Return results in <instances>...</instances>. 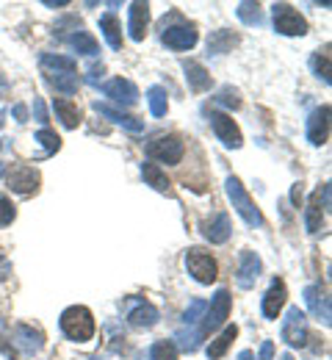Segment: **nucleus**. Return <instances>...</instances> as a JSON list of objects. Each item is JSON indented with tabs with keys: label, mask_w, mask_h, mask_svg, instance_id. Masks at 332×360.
Returning a JSON list of instances; mask_svg holds the SVG:
<instances>
[{
	"label": "nucleus",
	"mask_w": 332,
	"mask_h": 360,
	"mask_svg": "<svg viewBox=\"0 0 332 360\" xmlns=\"http://www.w3.org/2000/svg\"><path fill=\"white\" fill-rule=\"evenodd\" d=\"M58 324H61V333L69 341H78V344H84V341H89L95 335V316H92L89 308H84V305L67 308L61 314V319H58Z\"/></svg>",
	"instance_id": "nucleus-1"
},
{
	"label": "nucleus",
	"mask_w": 332,
	"mask_h": 360,
	"mask_svg": "<svg viewBox=\"0 0 332 360\" xmlns=\"http://www.w3.org/2000/svg\"><path fill=\"white\" fill-rule=\"evenodd\" d=\"M225 188H227V197H230L233 208L238 211V217H241L246 225H249V227H260V225H263V214L255 208V202H252V197L244 191L241 180H238V178H227Z\"/></svg>",
	"instance_id": "nucleus-2"
},
{
	"label": "nucleus",
	"mask_w": 332,
	"mask_h": 360,
	"mask_svg": "<svg viewBox=\"0 0 332 360\" xmlns=\"http://www.w3.org/2000/svg\"><path fill=\"white\" fill-rule=\"evenodd\" d=\"M272 14H274V31L277 34H283V37H305L307 34V22H305V17L293 6L274 3Z\"/></svg>",
	"instance_id": "nucleus-3"
},
{
	"label": "nucleus",
	"mask_w": 332,
	"mask_h": 360,
	"mask_svg": "<svg viewBox=\"0 0 332 360\" xmlns=\"http://www.w3.org/2000/svg\"><path fill=\"white\" fill-rule=\"evenodd\" d=\"M183 153H186V147H183L180 136H161V139H155V141L147 144V155L152 161H161V164H169V167L180 164L183 161Z\"/></svg>",
	"instance_id": "nucleus-4"
},
{
	"label": "nucleus",
	"mask_w": 332,
	"mask_h": 360,
	"mask_svg": "<svg viewBox=\"0 0 332 360\" xmlns=\"http://www.w3.org/2000/svg\"><path fill=\"white\" fill-rule=\"evenodd\" d=\"M186 269L189 274L197 280V283H202V285H211L216 277H219V269H216V261L208 255V252H202V250H189L186 252Z\"/></svg>",
	"instance_id": "nucleus-5"
},
{
	"label": "nucleus",
	"mask_w": 332,
	"mask_h": 360,
	"mask_svg": "<svg viewBox=\"0 0 332 360\" xmlns=\"http://www.w3.org/2000/svg\"><path fill=\"white\" fill-rule=\"evenodd\" d=\"M280 335L288 347H305L307 344V319L299 308H288V314L283 319V327H280Z\"/></svg>",
	"instance_id": "nucleus-6"
},
{
	"label": "nucleus",
	"mask_w": 332,
	"mask_h": 360,
	"mask_svg": "<svg viewBox=\"0 0 332 360\" xmlns=\"http://www.w3.org/2000/svg\"><path fill=\"white\" fill-rule=\"evenodd\" d=\"M227 316H230V294L222 288V291H216V297L211 300V305L205 308V321H202V335L205 333H213V330H219L225 321H227Z\"/></svg>",
	"instance_id": "nucleus-7"
},
{
	"label": "nucleus",
	"mask_w": 332,
	"mask_h": 360,
	"mask_svg": "<svg viewBox=\"0 0 332 360\" xmlns=\"http://www.w3.org/2000/svg\"><path fill=\"white\" fill-rule=\"evenodd\" d=\"M6 186L14 194H34L39 188V172L34 167H14L6 175Z\"/></svg>",
	"instance_id": "nucleus-8"
},
{
	"label": "nucleus",
	"mask_w": 332,
	"mask_h": 360,
	"mask_svg": "<svg viewBox=\"0 0 332 360\" xmlns=\"http://www.w3.org/2000/svg\"><path fill=\"white\" fill-rule=\"evenodd\" d=\"M211 128H213V134L219 136V141H222L225 147H230V150H238V147L244 144L238 125L227 114H211Z\"/></svg>",
	"instance_id": "nucleus-9"
},
{
	"label": "nucleus",
	"mask_w": 332,
	"mask_h": 360,
	"mask_svg": "<svg viewBox=\"0 0 332 360\" xmlns=\"http://www.w3.org/2000/svg\"><path fill=\"white\" fill-rule=\"evenodd\" d=\"M327 139H330V105H321L307 117V141L321 147Z\"/></svg>",
	"instance_id": "nucleus-10"
},
{
	"label": "nucleus",
	"mask_w": 332,
	"mask_h": 360,
	"mask_svg": "<svg viewBox=\"0 0 332 360\" xmlns=\"http://www.w3.org/2000/svg\"><path fill=\"white\" fill-rule=\"evenodd\" d=\"M102 94L111 97V100L119 103V105H128V108L139 103V89H136L131 81H125V78H114V81L102 84Z\"/></svg>",
	"instance_id": "nucleus-11"
},
{
	"label": "nucleus",
	"mask_w": 332,
	"mask_h": 360,
	"mask_svg": "<svg viewBox=\"0 0 332 360\" xmlns=\"http://www.w3.org/2000/svg\"><path fill=\"white\" fill-rule=\"evenodd\" d=\"M260 269H263V264H260L258 252H252V250L241 252V264H238V271H236V283L241 285V288H252V285L258 283V277H260Z\"/></svg>",
	"instance_id": "nucleus-12"
},
{
	"label": "nucleus",
	"mask_w": 332,
	"mask_h": 360,
	"mask_svg": "<svg viewBox=\"0 0 332 360\" xmlns=\"http://www.w3.org/2000/svg\"><path fill=\"white\" fill-rule=\"evenodd\" d=\"M305 302H307L310 314L316 316L324 327H330V321H332L330 297H327V294H321V288H319V285H307V288H305Z\"/></svg>",
	"instance_id": "nucleus-13"
},
{
	"label": "nucleus",
	"mask_w": 332,
	"mask_h": 360,
	"mask_svg": "<svg viewBox=\"0 0 332 360\" xmlns=\"http://www.w3.org/2000/svg\"><path fill=\"white\" fill-rule=\"evenodd\" d=\"M161 42L172 50H191L197 45V31L191 25H172L161 34Z\"/></svg>",
	"instance_id": "nucleus-14"
},
{
	"label": "nucleus",
	"mask_w": 332,
	"mask_h": 360,
	"mask_svg": "<svg viewBox=\"0 0 332 360\" xmlns=\"http://www.w3.org/2000/svg\"><path fill=\"white\" fill-rule=\"evenodd\" d=\"M95 111L100 117H105L108 122H114V125H122L125 131H131V134H142L144 131V122L142 120H136V117H128V114H122V111H117L114 105H108V103H95Z\"/></svg>",
	"instance_id": "nucleus-15"
},
{
	"label": "nucleus",
	"mask_w": 332,
	"mask_h": 360,
	"mask_svg": "<svg viewBox=\"0 0 332 360\" xmlns=\"http://www.w3.org/2000/svg\"><path fill=\"white\" fill-rule=\"evenodd\" d=\"M14 344L20 347L22 355L34 358V355L42 349V333L34 330V327H28V324H17V327H14Z\"/></svg>",
	"instance_id": "nucleus-16"
},
{
	"label": "nucleus",
	"mask_w": 332,
	"mask_h": 360,
	"mask_svg": "<svg viewBox=\"0 0 332 360\" xmlns=\"http://www.w3.org/2000/svg\"><path fill=\"white\" fill-rule=\"evenodd\" d=\"M285 297H288L285 283L283 280H274V283L269 285L266 297H263V316H266V319H277L285 305Z\"/></svg>",
	"instance_id": "nucleus-17"
},
{
	"label": "nucleus",
	"mask_w": 332,
	"mask_h": 360,
	"mask_svg": "<svg viewBox=\"0 0 332 360\" xmlns=\"http://www.w3.org/2000/svg\"><path fill=\"white\" fill-rule=\"evenodd\" d=\"M147 22H150V6L147 3H131V20H128V31L133 42H142L147 34Z\"/></svg>",
	"instance_id": "nucleus-18"
},
{
	"label": "nucleus",
	"mask_w": 332,
	"mask_h": 360,
	"mask_svg": "<svg viewBox=\"0 0 332 360\" xmlns=\"http://www.w3.org/2000/svg\"><path fill=\"white\" fill-rule=\"evenodd\" d=\"M230 233H233V227H230L227 214H219V217H213V222H205V225H202V236H205L211 244H225V241L230 238Z\"/></svg>",
	"instance_id": "nucleus-19"
},
{
	"label": "nucleus",
	"mask_w": 332,
	"mask_h": 360,
	"mask_svg": "<svg viewBox=\"0 0 332 360\" xmlns=\"http://www.w3.org/2000/svg\"><path fill=\"white\" fill-rule=\"evenodd\" d=\"M158 308L155 305H150V302H139L136 308H131L128 311V321L133 324V327H144V330H150V327H155L158 324Z\"/></svg>",
	"instance_id": "nucleus-20"
},
{
	"label": "nucleus",
	"mask_w": 332,
	"mask_h": 360,
	"mask_svg": "<svg viewBox=\"0 0 332 360\" xmlns=\"http://www.w3.org/2000/svg\"><path fill=\"white\" fill-rule=\"evenodd\" d=\"M321 200H324V186L307 202V211H305V227H307V233H319L321 230Z\"/></svg>",
	"instance_id": "nucleus-21"
},
{
	"label": "nucleus",
	"mask_w": 332,
	"mask_h": 360,
	"mask_svg": "<svg viewBox=\"0 0 332 360\" xmlns=\"http://www.w3.org/2000/svg\"><path fill=\"white\" fill-rule=\"evenodd\" d=\"M183 70H186V81H189V86L194 91H205L211 86V75H208V70H205L202 64H197V61H183Z\"/></svg>",
	"instance_id": "nucleus-22"
},
{
	"label": "nucleus",
	"mask_w": 332,
	"mask_h": 360,
	"mask_svg": "<svg viewBox=\"0 0 332 360\" xmlns=\"http://www.w3.org/2000/svg\"><path fill=\"white\" fill-rule=\"evenodd\" d=\"M53 111L58 114V120L64 122V128H78L81 125V111H78L75 103L58 97V100H53Z\"/></svg>",
	"instance_id": "nucleus-23"
},
{
	"label": "nucleus",
	"mask_w": 332,
	"mask_h": 360,
	"mask_svg": "<svg viewBox=\"0 0 332 360\" xmlns=\"http://www.w3.org/2000/svg\"><path fill=\"white\" fill-rule=\"evenodd\" d=\"M39 61H42V67H45V70H50V75H61V72H75V70H78L75 58H67V56H53V53H45Z\"/></svg>",
	"instance_id": "nucleus-24"
},
{
	"label": "nucleus",
	"mask_w": 332,
	"mask_h": 360,
	"mask_svg": "<svg viewBox=\"0 0 332 360\" xmlns=\"http://www.w3.org/2000/svg\"><path fill=\"white\" fill-rule=\"evenodd\" d=\"M238 335V327L236 324H230V327H225V333L216 338V341H211V347H208V358L211 360H219L225 352H227V347L236 341Z\"/></svg>",
	"instance_id": "nucleus-25"
},
{
	"label": "nucleus",
	"mask_w": 332,
	"mask_h": 360,
	"mask_svg": "<svg viewBox=\"0 0 332 360\" xmlns=\"http://www.w3.org/2000/svg\"><path fill=\"white\" fill-rule=\"evenodd\" d=\"M100 31H102L105 42L114 47V50H119V47H122V34H119V22H117V17H114V14H102V17H100Z\"/></svg>",
	"instance_id": "nucleus-26"
},
{
	"label": "nucleus",
	"mask_w": 332,
	"mask_h": 360,
	"mask_svg": "<svg viewBox=\"0 0 332 360\" xmlns=\"http://www.w3.org/2000/svg\"><path fill=\"white\" fill-rule=\"evenodd\" d=\"M67 42H69V47H72L75 53H81V56H97L95 37L86 34V31H75L72 37H67Z\"/></svg>",
	"instance_id": "nucleus-27"
},
{
	"label": "nucleus",
	"mask_w": 332,
	"mask_h": 360,
	"mask_svg": "<svg viewBox=\"0 0 332 360\" xmlns=\"http://www.w3.org/2000/svg\"><path fill=\"white\" fill-rule=\"evenodd\" d=\"M142 178L147 186H152L155 191H166L169 188V180L164 175V169L158 164H142Z\"/></svg>",
	"instance_id": "nucleus-28"
},
{
	"label": "nucleus",
	"mask_w": 332,
	"mask_h": 360,
	"mask_svg": "<svg viewBox=\"0 0 332 360\" xmlns=\"http://www.w3.org/2000/svg\"><path fill=\"white\" fill-rule=\"evenodd\" d=\"M236 42L238 39L230 31H213L211 39H208V53H211V56H222V53H227Z\"/></svg>",
	"instance_id": "nucleus-29"
},
{
	"label": "nucleus",
	"mask_w": 332,
	"mask_h": 360,
	"mask_svg": "<svg viewBox=\"0 0 332 360\" xmlns=\"http://www.w3.org/2000/svg\"><path fill=\"white\" fill-rule=\"evenodd\" d=\"M147 103H150V111H152V117H164L166 114V89H161V86H152V89L147 91Z\"/></svg>",
	"instance_id": "nucleus-30"
},
{
	"label": "nucleus",
	"mask_w": 332,
	"mask_h": 360,
	"mask_svg": "<svg viewBox=\"0 0 332 360\" xmlns=\"http://www.w3.org/2000/svg\"><path fill=\"white\" fill-rule=\"evenodd\" d=\"M48 81L64 94H75L78 91V75L75 72H61V75H48Z\"/></svg>",
	"instance_id": "nucleus-31"
},
{
	"label": "nucleus",
	"mask_w": 332,
	"mask_h": 360,
	"mask_svg": "<svg viewBox=\"0 0 332 360\" xmlns=\"http://www.w3.org/2000/svg\"><path fill=\"white\" fill-rule=\"evenodd\" d=\"M238 20L246 22V25H260V22H263L260 6H258V3H241V6H238Z\"/></svg>",
	"instance_id": "nucleus-32"
},
{
	"label": "nucleus",
	"mask_w": 332,
	"mask_h": 360,
	"mask_svg": "<svg viewBox=\"0 0 332 360\" xmlns=\"http://www.w3.org/2000/svg\"><path fill=\"white\" fill-rule=\"evenodd\" d=\"M310 64H313V72H316L324 84H330V53H327V47H324V53H321V50L313 53Z\"/></svg>",
	"instance_id": "nucleus-33"
},
{
	"label": "nucleus",
	"mask_w": 332,
	"mask_h": 360,
	"mask_svg": "<svg viewBox=\"0 0 332 360\" xmlns=\"http://www.w3.org/2000/svg\"><path fill=\"white\" fill-rule=\"evenodd\" d=\"M175 341H180V349H186V352H197L199 349V341H202V333L199 330H178V335H175Z\"/></svg>",
	"instance_id": "nucleus-34"
},
{
	"label": "nucleus",
	"mask_w": 332,
	"mask_h": 360,
	"mask_svg": "<svg viewBox=\"0 0 332 360\" xmlns=\"http://www.w3.org/2000/svg\"><path fill=\"white\" fill-rule=\"evenodd\" d=\"M150 360H178V347L172 341H158L150 349Z\"/></svg>",
	"instance_id": "nucleus-35"
},
{
	"label": "nucleus",
	"mask_w": 332,
	"mask_h": 360,
	"mask_svg": "<svg viewBox=\"0 0 332 360\" xmlns=\"http://www.w3.org/2000/svg\"><path fill=\"white\" fill-rule=\"evenodd\" d=\"M36 141H42V147H45L48 153H55V150L61 147V139L53 134V131H48V128H42V131L36 134Z\"/></svg>",
	"instance_id": "nucleus-36"
},
{
	"label": "nucleus",
	"mask_w": 332,
	"mask_h": 360,
	"mask_svg": "<svg viewBox=\"0 0 332 360\" xmlns=\"http://www.w3.org/2000/svg\"><path fill=\"white\" fill-rule=\"evenodd\" d=\"M205 308H208V302H205V300H194L189 308H186V314H183V321L191 327V324H194L199 316L205 314Z\"/></svg>",
	"instance_id": "nucleus-37"
},
{
	"label": "nucleus",
	"mask_w": 332,
	"mask_h": 360,
	"mask_svg": "<svg viewBox=\"0 0 332 360\" xmlns=\"http://www.w3.org/2000/svg\"><path fill=\"white\" fill-rule=\"evenodd\" d=\"M14 217H17V211H14V205H11V200H6V197H0V227L11 225V222H14Z\"/></svg>",
	"instance_id": "nucleus-38"
},
{
	"label": "nucleus",
	"mask_w": 332,
	"mask_h": 360,
	"mask_svg": "<svg viewBox=\"0 0 332 360\" xmlns=\"http://www.w3.org/2000/svg\"><path fill=\"white\" fill-rule=\"evenodd\" d=\"M216 103H222V105H227V108H238V105H241V100H238V94L233 89H222V94L216 97Z\"/></svg>",
	"instance_id": "nucleus-39"
},
{
	"label": "nucleus",
	"mask_w": 332,
	"mask_h": 360,
	"mask_svg": "<svg viewBox=\"0 0 332 360\" xmlns=\"http://www.w3.org/2000/svg\"><path fill=\"white\" fill-rule=\"evenodd\" d=\"M274 358V344L272 341H263V347H260V358L258 360H272Z\"/></svg>",
	"instance_id": "nucleus-40"
},
{
	"label": "nucleus",
	"mask_w": 332,
	"mask_h": 360,
	"mask_svg": "<svg viewBox=\"0 0 332 360\" xmlns=\"http://www.w3.org/2000/svg\"><path fill=\"white\" fill-rule=\"evenodd\" d=\"M34 108H36V120H39V122H48V111H45V103H42L39 97L34 100Z\"/></svg>",
	"instance_id": "nucleus-41"
},
{
	"label": "nucleus",
	"mask_w": 332,
	"mask_h": 360,
	"mask_svg": "<svg viewBox=\"0 0 332 360\" xmlns=\"http://www.w3.org/2000/svg\"><path fill=\"white\" fill-rule=\"evenodd\" d=\"M14 117H17V122H25L28 120V108L25 105H14Z\"/></svg>",
	"instance_id": "nucleus-42"
},
{
	"label": "nucleus",
	"mask_w": 332,
	"mask_h": 360,
	"mask_svg": "<svg viewBox=\"0 0 332 360\" xmlns=\"http://www.w3.org/2000/svg\"><path fill=\"white\" fill-rule=\"evenodd\" d=\"M69 0H45V6H50V8H55V6H67Z\"/></svg>",
	"instance_id": "nucleus-43"
},
{
	"label": "nucleus",
	"mask_w": 332,
	"mask_h": 360,
	"mask_svg": "<svg viewBox=\"0 0 332 360\" xmlns=\"http://www.w3.org/2000/svg\"><path fill=\"white\" fill-rule=\"evenodd\" d=\"M291 197H293V202H299V197H302V188H299V186H293V191H291Z\"/></svg>",
	"instance_id": "nucleus-44"
},
{
	"label": "nucleus",
	"mask_w": 332,
	"mask_h": 360,
	"mask_svg": "<svg viewBox=\"0 0 332 360\" xmlns=\"http://www.w3.org/2000/svg\"><path fill=\"white\" fill-rule=\"evenodd\" d=\"M236 360H252V352H249V349H244V352H238Z\"/></svg>",
	"instance_id": "nucleus-45"
},
{
	"label": "nucleus",
	"mask_w": 332,
	"mask_h": 360,
	"mask_svg": "<svg viewBox=\"0 0 332 360\" xmlns=\"http://www.w3.org/2000/svg\"><path fill=\"white\" fill-rule=\"evenodd\" d=\"M280 360H293V355H288V352H285V355H283Z\"/></svg>",
	"instance_id": "nucleus-46"
},
{
	"label": "nucleus",
	"mask_w": 332,
	"mask_h": 360,
	"mask_svg": "<svg viewBox=\"0 0 332 360\" xmlns=\"http://www.w3.org/2000/svg\"><path fill=\"white\" fill-rule=\"evenodd\" d=\"M0 125H3V114H0Z\"/></svg>",
	"instance_id": "nucleus-47"
},
{
	"label": "nucleus",
	"mask_w": 332,
	"mask_h": 360,
	"mask_svg": "<svg viewBox=\"0 0 332 360\" xmlns=\"http://www.w3.org/2000/svg\"><path fill=\"white\" fill-rule=\"evenodd\" d=\"M0 147H3V144H0Z\"/></svg>",
	"instance_id": "nucleus-48"
}]
</instances>
